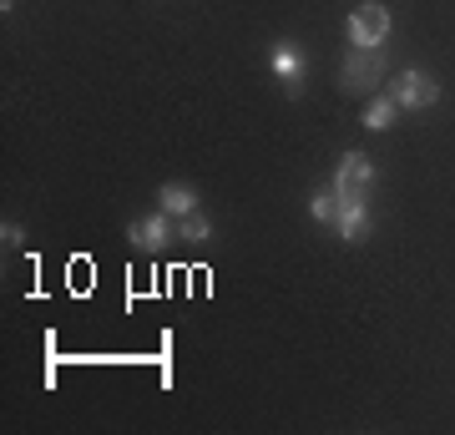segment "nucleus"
Instances as JSON below:
<instances>
[{
	"instance_id": "2",
	"label": "nucleus",
	"mask_w": 455,
	"mask_h": 435,
	"mask_svg": "<svg viewBox=\"0 0 455 435\" xmlns=\"http://www.w3.org/2000/svg\"><path fill=\"white\" fill-rule=\"evenodd\" d=\"M390 97L400 112H425V107H435L440 101V81L430 71H400L390 81Z\"/></svg>"
},
{
	"instance_id": "9",
	"label": "nucleus",
	"mask_w": 455,
	"mask_h": 435,
	"mask_svg": "<svg viewBox=\"0 0 455 435\" xmlns=\"http://www.w3.org/2000/svg\"><path fill=\"white\" fill-rule=\"evenodd\" d=\"M395 117H400V107H395V97L385 92V97H374L370 107H364V117H359V122H364L370 132H390V127H395Z\"/></svg>"
},
{
	"instance_id": "8",
	"label": "nucleus",
	"mask_w": 455,
	"mask_h": 435,
	"mask_svg": "<svg viewBox=\"0 0 455 435\" xmlns=\"http://www.w3.org/2000/svg\"><path fill=\"white\" fill-rule=\"evenodd\" d=\"M157 208L172 213V218H188V213H197V193L188 182H163L157 188Z\"/></svg>"
},
{
	"instance_id": "1",
	"label": "nucleus",
	"mask_w": 455,
	"mask_h": 435,
	"mask_svg": "<svg viewBox=\"0 0 455 435\" xmlns=\"http://www.w3.org/2000/svg\"><path fill=\"white\" fill-rule=\"evenodd\" d=\"M390 26H395L390 5H385V0H364V5H355V11H349L344 36H349V46H355V51H385Z\"/></svg>"
},
{
	"instance_id": "4",
	"label": "nucleus",
	"mask_w": 455,
	"mask_h": 435,
	"mask_svg": "<svg viewBox=\"0 0 455 435\" xmlns=\"http://www.w3.org/2000/svg\"><path fill=\"white\" fill-rule=\"evenodd\" d=\"M379 182V167H374L370 152H344L339 162H334V193H364V188H374Z\"/></svg>"
},
{
	"instance_id": "10",
	"label": "nucleus",
	"mask_w": 455,
	"mask_h": 435,
	"mask_svg": "<svg viewBox=\"0 0 455 435\" xmlns=\"http://www.w3.org/2000/svg\"><path fill=\"white\" fill-rule=\"evenodd\" d=\"M334 213H339L334 188H319V193L309 197V218H314V223H324V228H334Z\"/></svg>"
},
{
	"instance_id": "7",
	"label": "nucleus",
	"mask_w": 455,
	"mask_h": 435,
	"mask_svg": "<svg viewBox=\"0 0 455 435\" xmlns=\"http://www.w3.org/2000/svg\"><path fill=\"white\" fill-rule=\"evenodd\" d=\"M127 243H137V248H147V254H157V248H167L172 243V213H147V218H137V223H127Z\"/></svg>"
},
{
	"instance_id": "3",
	"label": "nucleus",
	"mask_w": 455,
	"mask_h": 435,
	"mask_svg": "<svg viewBox=\"0 0 455 435\" xmlns=\"http://www.w3.org/2000/svg\"><path fill=\"white\" fill-rule=\"evenodd\" d=\"M339 81H344V92H370L374 81H385V51H355L349 46V56H344V66H339Z\"/></svg>"
},
{
	"instance_id": "5",
	"label": "nucleus",
	"mask_w": 455,
	"mask_h": 435,
	"mask_svg": "<svg viewBox=\"0 0 455 435\" xmlns=\"http://www.w3.org/2000/svg\"><path fill=\"white\" fill-rule=\"evenodd\" d=\"M268 66H274V77L283 81V92H289V97H299V92H304V77H309V56L293 46V41H278V46L268 51Z\"/></svg>"
},
{
	"instance_id": "12",
	"label": "nucleus",
	"mask_w": 455,
	"mask_h": 435,
	"mask_svg": "<svg viewBox=\"0 0 455 435\" xmlns=\"http://www.w3.org/2000/svg\"><path fill=\"white\" fill-rule=\"evenodd\" d=\"M0 238L11 243V248H20V243H26V228L20 223H0Z\"/></svg>"
},
{
	"instance_id": "6",
	"label": "nucleus",
	"mask_w": 455,
	"mask_h": 435,
	"mask_svg": "<svg viewBox=\"0 0 455 435\" xmlns=\"http://www.w3.org/2000/svg\"><path fill=\"white\" fill-rule=\"evenodd\" d=\"M339 197V213H334V233L344 243H359L364 228H370V197L364 193H334Z\"/></svg>"
},
{
	"instance_id": "11",
	"label": "nucleus",
	"mask_w": 455,
	"mask_h": 435,
	"mask_svg": "<svg viewBox=\"0 0 455 435\" xmlns=\"http://www.w3.org/2000/svg\"><path fill=\"white\" fill-rule=\"evenodd\" d=\"M178 238L182 243H203V238H212V223L203 218V213H188V218H178Z\"/></svg>"
}]
</instances>
